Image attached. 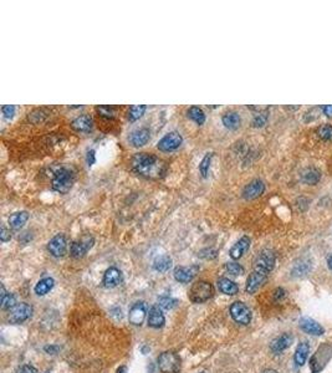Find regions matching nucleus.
<instances>
[{"label":"nucleus","instance_id":"nucleus-1","mask_svg":"<svg viewBox=\"0 0 332 373\" xmlns=\"http://www.w3.org/2000/svg\"><path fill=\"white\" fill-rule=\"evenodd\" d=\"M276 257L273 250L270 249H265L258 256L257 261L251 274L249 275L248 280H246L245 291L248 294H254L265 281H266L269 274L273 271L274 266H275Z\"/></svg>","mask_w":332,"mask_h":373},{"label":"nucleus","instance_id":"nucleus-2","mask_svg":"<svg viewBox=\"0 0 332 373\" xmlns=\"http://www.w3.org/2000/svg\"><path fill=\"white\" fill-rule=\"evenodd\" d=\"M131 167L136 173L144 178L158 179L166 173V165L160 158L152 153H136L131 160Z\"/></svg>","mask_w":332,"mask_h":373},{"label":"nucleus","instance_id":"nucleus-3","mask_svg":"<svg viewBox=\"0 0 332 373\" xmlns=\"http://www.w3.org/2000/svg\"><path fill=\"white\" fill-rule=\"evenodd\" d=\"M214 289L213 285L204 280H199V281L194 282L189 290L188 298L189 300L194 303H202L208 301L209 299L213 296Z\"/></svg>","mask_w":332,"mask_h":373},{"label":"nucleus","instance_id":"nucleus-4","mask_svg":"<svg viewBox=\"0 0 332 373\" xmlns=\"http://www.w3.org/2000/svg\"><path fill=\"white\" fill-rule=\"evenodd\" d=\"M75 177L73 173L68 168H60L55 172L52 178V189L59 192L60 194H66L72 188Z\"/></svg>","mask_w":332,"mask_h":373},{"label":"nucleus","instance_id":"nucleus-5","mask_svg":"<svg viewBox=\"0 0 332 373\" xmlns=\"http://www.w3.org/2000/svg\"><path fill=\"white\" fill-rule=\"evenodd\" d=\"M182 361L179 356L174 352H163L158 357V367L163 373H178L181 371Z\"/></svg>","mask_w":332,"mask_h":373},{"label":"nucleus","instance_id":"nucleus-6","mask_svg":"<svg viewBox=\"0 0 332 373\" xmlns=\"http://www.w3.org/2000/svg\"><path fill=\"white\" fill-rule=\"evenodd\" d=\"M183 143V137L179 132H169L160 140L157 143V148L161 152H173L178 149Z\"/></svg>","mask_w":332,"mask_h":373},{"label":"nucleus","instance_id":"nucleus-7","mask_svg":"<svg viewBox=\"0 0 332 373\" xmlns=\"http://www.w3.org/2000/svg\"><path fill=\"white\" fill-rule=\"evenodd\" d=\"M33 315V306H30L29 303H19V305H15L10 310V314H9V322L14 325L23 324L24 321H26L27 319H30Z\"/></svg>","mask_w":332,"mask_h":373},{"label":"nucleus","instance_id":"nucleus-8","mask_svg":"<svg viewBox=\"0 0 332 373\" xmlns=\"http://www.w3.org/2000/svg\"><path fill=\"white\" fill-rule=\"evenodd\" d=\"M230 315L235 322L240 325H249L251 321V311L248 306L241 301H235L230 306Z\"/></svg>","mask_w":332,"mask_h":373},{"label":"nucleus","instance_id":"nucleus-9","mask_svg":"<svg viewBox=\"0 0 332 373\" xmlns=\"http://www.w3.org/2000/svg\"><path fill=\"white\" fill-rule=\"evenodd\" d=\"M94 238L91 235H85L82 236L81 239H78V240L73 241L71 244L70 252H71V256L75 257V259H80V257H84L85 255L87 254L90 249L94 246Z\"/></svg>","mask_w":332,"mask_h":373},{"label":"nucleus","instance_id":"nucleus-10","mask_svg":"<svg viewBox=\"0 0 332 373\" xmlns=\"http://www.w3.org/2000/svg\"><path fill=\"white\" fill-rule=\"evenodd\" d=\"M47 250L55 257H62L68 252V243L64 234H57L47 244Z\"/></svg>","mask_w":332,"mask_h":373},{"label":"nucleus","instance_id":"nucleus-11","mask_svg":"<svg viewBox=\"0 0 332 373\" xmlns=\"http://www.w3.org/2000/svg\"><path fill=\"white\" fill-rule=\"evenodd\" d=\"M264 192H265L264 182H262L261 179H254V181H251L250 183H248L245 186H244L241 195H243L244 199L251 200V199H255V198L260 197V195H261Z\"/></svg>","mask_w":332,"mask_h":373},{"label":"nucleus","instance_id":"nucleus-12","mask_svg":"<svg viewBox=\"0 0 332 373\" xmlns=\"http://www.w3.org/2000/svg\"><path fill=\"white\" fill-rule=\"evenodd\" d=\"M147 315V305L146 303L141 301V303H136L135 305L131 307L130 314H128V320L135 326H141L143 324L144 319Z\"/></svg>","mask_w":332,"mask_h":373},{"label":"nucleus","instance_id":"nucleus-13","mask_svg":"<svg viewBox=\"0 0 332 373\" xmlns=\"http://www.w3.org/2000/svg\"><path fill=\"white\" fill-rule=\"evenodd\" d=\"M198 271H199V266L197 265L178 266V268L174 269V279L179 282L188 284V282H190L195 278Z\"/></svg>","mask_w":332,"mask_h":373},{"label":"nucleus","instance_id":"nucleus-14","mask_svg":"<svg viewBox=\"0 0 332 373\" xmlns=\"http://www.w3.org/2000/svg\"><path fill=\"white\" fill-rule=\"evenodd\" d=\"M250 243L251 240L249 236H241L229 250L230 257H232L233 260H239L241 256H244V254H246V252H248L249 248H250Z\"/></svg>","mask_w":332,"mask_h":373},{"label":"nucleus","instance_id":"nucleus-15","mask_svg":"<svg viewBox=\"0 0 332 373\" xmlns=\"http://www.w3.org/2000/svg\"><path fill=\"white\" fill-rule=\"evenodd\" d=\"M300 328L304 332L312 336H321L325 333V330L321 325L319 322H316L315 320L310 319V317H303L300 320Z\"/></svg>","mask_w":332,"mask_h":373},{"label":"nucleus","instance_id":"nucleus-16","mask_svg":"<svg viewBox=\"0 0 332 373\" xmlns=\"http://www.w3.org/2000/svg\"><path fill=\"white\" fill-rule=\"evenodd\" d=\"M149 138H151V131L148 128H138V130L133 131L128 137V141L133 147H142L144 144L148 143Z\"/></svg>","mask_w":332,"mask_h":373},{"label":"nucleus","instance_id":"nucleus-17","mask_svg":"<svg viewBox=\"0 0 332 373\" xmlns=\"http://www.w3.org/2000/svg\"><path fill=\"white\" fill-rule=\"evenodd\" d=\"M122 281V274L117 268H110L106 270L105 275H103V286L107 289H112L116 287L117 285L121 284Z\"/></svg>","mask_w":332,"mask_h":373},{"label":"nucleus","instance_id":"nucleus-18","mask_svg":"<svg viewBox=\"0 0 332 373\" xmlns=\"http://www.w3.org/2000/svg\"><path fill=\"white\" fill-rule=\"evenodd\" d=\"M292 336L290 333H283L281 336L276 337L275 340L271 342L270 350L274 353H280V352L285 351L286 349H289L292 344Z\"/></svg>","mask_w":332,"mask_h":373},{"label":"nucleus","instance_id":"nucleus-19","mask_svg":"<svg viewBox=\"0 0 332 373\" xmlns=\"http://www.w3.org/2000/svg\"><path fill=\"white\" fill-rule=\"evenodd\" d=\"M94 126V119L89 115H82L78 116L71 122V127L77 132H90Z\"/></svg>","mask_w":332,"mask_h":373},{"label":"nucleus","instance_id":"nucleus-20","mask_svg":"<svg viewBox=\"0 0 332 373\" xmlns=\"http://www.w3.org/2000/svg\"><path fill=\"white\" fill-rule=\"evenodd\" d=\"M221 122H223V124L225 126V128L234 131V130H238V128L240 127L241 117L238 112L228 111L223 115V117H221Z\"/></svg>","mask_w":332,"mask_h":373},{"label":"nucleus","instance_id":"nucleus-21","mask_svg":"<svg viewBox=\"0 0 332 373\" xmlns=\"http://www.w3.org/2000/svg\"><path fill=\"white\" fill-rule=\"evenodd\" d=\"M165 315H163L162 310H161L160 306H153V307L149 310L148 314V325L153 328H160L165 325Z\"/></svg>","mask_w":332,"mask_h":373},{"label":"nucleus","instance_id":"nucleus-22","mask_svg":"<svg viewBox=\"0 0 332 373\" xmlns=\"http://www.w3.org/2000/svg\"><path fill=\"white\" fill-rule=\"evenodd\" d=\"M321 179V173L319 169H316L313 167H308L303 170L301 173V181L308 186H316Z\"/></svg>","mask_w":332,"mask_h":373},{"label":"nucleus","instance_id":"nucleus-23","mask_svg":"<svg viewBox=\"0 0 332 373\" xmlns=\"http://www.w3.org/2000/svg\"><path fill=\"white\" fill-rule=\"evenodd\" d=\"M27 219H29V214L27 211L22 210V211H17V213H13L10 216H9V224L13 229L19 230L26 224Z\"/></svg>","mask_w":332,"mask_h":373},{"label":"nucleus","instance_id":"nucleus-24","mask_svg":"<svg viewBox=\"0 0 332 373\" xmlns=\"http://www.w3.org/2000/svg\"><path fill=\"white\" fill-rule=\"evenodd\" d=\"M308 353H310V347H308V342H300L299 346L296 347V351H295V363L297 366L305 365Z\"/></svg>","mask_w":332,"mask_h":373},{"label":"nucleus","instance_id":"nucleus-25","mask_svg":"<svg viewBox=\"0 0 332 373\" xmlns=\"http://www.w3.org/2000/svg\"><path fill=\"white\" fill-rule=\"evenodd\" d=\"M218 287H219V290L223 292V294L229 295V296L237 295L239 292L238 285L235 284L234 281H232V280H229V279H227V278L219 279Z\"/></svg>","mask_w":332,"mask_h":373},{"label":"nucleus","instance_id":"nucleus-26","mask_svg":"<svg viewBox=\"0 0 332 373\" xmlns=\"http://www.w3.org/2000/svg\"><path fill=\"white\" fill-rule=\"evenodd\" d=\"M172 266V259L168 255H161L157 256L153 261V269L158 273H166Z\"/></svg>","mask_w":332,"mask_h":373},{"label":"nucleus","instance_id":"nucleus-27","mask_svg":"<svg viewBox=\"0 0 332 373\" xmlns=\"http://www.w3.org/2000/svg\"><path fill=\"white\" fill-rule=\"evenodd\" d=\"M54 285H55V281L52 278L43 279V280H40V281L36 284L35 294L39 295V296H44V295L47 294V292L54 287Z\"/></svg>","mask_w":332,"mask_h":373},{"label":"nucleus","instance_id":"nucleus-28","mask_svg":"<svg viewBox=\"0 0 332 373\" xmlns=\"http://www.w3.org/2000/svg\"><path fill=\"white\" fill-rule=\"evenodd\" d=\"M188 117L192 121H194L197 124H203L205 122V114L203 111L202 108L198 107V106H192V107H189L188 110Z\"/></svg>","mask_w":332,"mask_h":373},{"label":"nucleus","instance_id":"nucleus-29","mask_svg":"<svg viewBox=\"0 0 332 373\" xmlns=\"http://www.w3.org/2000/svg\"><path fill=\"white\" fill-rule=\"evenodd\" d=\"M17 301L13 295L5 291V287L1 285V308L3 310H11L15 306Z\"/></svg>","mask_w":332,"mask_h":373},{"label":"nucleus","instance_id":"nucleus-30","mask_svg":"<svg viewBox=\"0 0 332 373\" xmlns=\"http://www.w3.org/2000/svg\"><path fill=\"white\" fill-rule=\"evenodd\" d=\"M147 110L146 105H138V106H131L130 111H128V119L132 122L137 121L138 118L143 116L144 112Z\"/></svg>","mask_w":332,"mask_h":373},{"label":"nucleus","instance_id":"nucleus-31","mask_svg":"<svg viewBox=\"0 0 332 373\" xmlns=\"http://www.w3.org/2000/svg\"><path fill=\"white\" fill-rule=\"evenodd\" d=\"M212 158H213V153H207L203 157L202 162L199 163V172L202 174L203 178H207L209 173V168H211Z\"/></svg>","mask_w":332,"mask_h":373},{"label":"nucleus","instance_id":"nucleus-32","mask_svg":"<svg viewBox=\"0 0 332 373\" xmlns=\"http://www.w3.org/2000/svg\"><path fill=\"white\" fill-rule=\"evenodd\" d=\"M267 118H269V111H267V110L259 112V114L255 115V117L253 118V127L255 128L264 127L267 122Z\"/></svg>","mask_w":332,"mask_h":373},{"label":"nucleus","instance_id":"nucleus-33","mask_svg":"<svg viewBox=\"0 0 332 373\" xmlns=\"http://www.w3.org/2000/svg\"><path fill=\"white\" fill-rule=\"evenodd\" d=\"M225 269H227V271L229 274H232V275H235V276H239V275H243L244 274V268L240 265V264H238V262H235V261H229L225 264Z\"/></svg>","mask_w":332,"mask_h":373},{"label":"nucleus","instance_id":"nucleus-34","mask_svg":"<svg viewBox=\"0 0 332 373\" xmlns=\"http://www.w3.org/2000/svg\"><path fill=\"white\" fill-rule=\"evenodd\" d=\"M317 135L324 141H332V126L330 124H324L317 130Z\"/></svg>","mask_w":332,"mask_h":373},{"label":"nucleus","instance_id":"nucleus-35","mask_svg":"<svg viewBox=\"0 0 332 373\" xmlns=\"http://www.w3.org/2000/svg\"><path fill=\"white\" fill-rule=\"evenodd\" d=\"M158 303H160V307L166 308V310H170V308L176 307L178 301L172 298H168V296H163V298H160Z\"/></svg>","mask_w":332,"mask_h":373},{"label":"nucleus","instance_id":"nucleus-36","mask_svg":"<svg viewBox=\"0 0 332 373\" xmlns=\"http://www.w3.org/2000/svg\"><path fill=\"white\" fill-rule=\"evenodd\" d=\"M96 111L98 112L100 116L106 117V118H114L115 116V110L111 106H97Z\"/></svg>","mask_w":332,"mask_h":373},{"label":"nucleus","instance_id":"nucleus-37","mask_svg":"<svg viewBox=\"0 0 332 373\" xmlns=\"http://www.w3.org/2000/svg\"><path fill=\"white\" fill-rule=\"evenodd\" d=\"M216 255H218V252L214 250V249H203V250H200L199 252L198 256L203 257V259L212 260V259H215Z\"/></svg>","mask_w":332,"mask_h":373},{"label":"nucleus","instance_id":"nucleus-38","mask_svg":"<svg viewBox=\"0 0 332 373\" xmlns=\"http://www.w3.org/2000/svg\"><path fill=\"white\" fill-rule=\"evenodd\" d=\"M308 269H310V264L305 261H301V265L297 264V265L295 266L294 273L296 274V275H305V274L308 271Z\"/></svg>","mask_w":332,"mask_h":373},{"label":"nucleus","instance_id":"nucleus-39","mask_svg":"<svg viewBox=\"0 0 332 373\" xmlns=\"http://www.w3.org/2000/svg\"><path fill=\"white\" fill-rule=\"evenodd\" d=\"M1 112H3L5 118H13V116L15 115V106L13 105L3 106V107H1Z\"/></svg>","mask_w":332,"mask_h":373},{"label":"nucleus","instance_id":"nucleus-40","mask_svg":"<svg viewBox=\"0 0 332 373\" xmlns=\"http://www.w3.org/2000/svg\"><path fill=\"white\" fill-rule=\"evenodd\" d=\"M11 239V233L10 230L6 229L5 227H1V233H0V240L3 241V243H6V241H9Z\"/></svg>","mask_w":332,"mask_h":373},{"label":"nucleus","instance_id":"nucleus-41","mask_svg":"<svg viewBox=\"0 0 332 373\" xmlns=\"http://www.w3.org/2000/svg\"><path fill=\"white\" fill-rule=\"evenodd\" d=\"M95 162H96V152L94 149H90L86 154V163L89 167H91L95 164Z\"/></svg>","mask_w":332,"mask_h":373},{"label":"nucleus","instance_id":"nucleus-42","mask_svg":"<svg viewBox=\"0 0 332 373\" xmlns=\"http://www.w3.org/2000/svg\"><path fill=\"white\" fill-rule=\"evenodd\" d=\"M17 373H38V371H36V368L33 367V366L24 365L17 371Z\"/></svg>","mask_w":332,"mask_h":373},{"label":"nucleus","instance_id":"nucleus-43","mask_svg":"<svg viewBox=\"0 0 332 373\" xmlns=\"http://www.w3.org/2000/svg\"><path fill=\"white\" fill-rule=\"evenodd\" d=\"M284 296H285V291H284V289H276L275 292H274V300L275 301H280Z\"/></svg>","mask_w":332,"mask_h":373},{"label":"nucleus","instance_id":"nucleus-44","mask_svg":"<svg viewBox=\"0 0 332 373\" xmlns=\"http://www.w3.org/2000/svg\"><path fill=\"white\" fill-rule=\"evenodd\" d=\"M321 111L324 112V115H326L327 117H332V105L322 106Z\"/></svg>","mask_w":332,"mask_h":373},{"label":"nucleus","instance_id":"nucleus-45","mask_svg":"<svg viewBox=\"0 0 332 373\" xmlns=\"http://www.w3.org/2000/svg\"><path fill=\"white\" fill-rule=\"evenodd\" d=\"M59 347L57 346H46L45 347V351L47 352V353H51V354H55L57 353V351H59Z\"/></svg>","mask_w":332,"mask_h":373},{"label":"nucleus","instance_id":"nucleus-46","mask_svg":"<svg viewBox=\"0 0 332 373\" xmlns=\"http://www.w3.org/2000/svg\"><path fill=\"white\" fill-rule=\"evenodd\" d=\"M327 264H329V268L332 270V255L331 256H329V259H327Z\"/></svg>","mask_w":332,"mask_h":373},{"label":"nucleus","instance_id":"nucleus-47","mask_svg":"<svg viewBox=\"0 0 332 373\" xmlns=\"http://www.w3.org/2000/svg\"><path fill=\"white\" fill-rule=\"evenodd\" d=\"M262 373H279V372H276L275 370H266V371H264Z\"/></svg>","mask_w":332,"mask_h":373}]
</instances>
